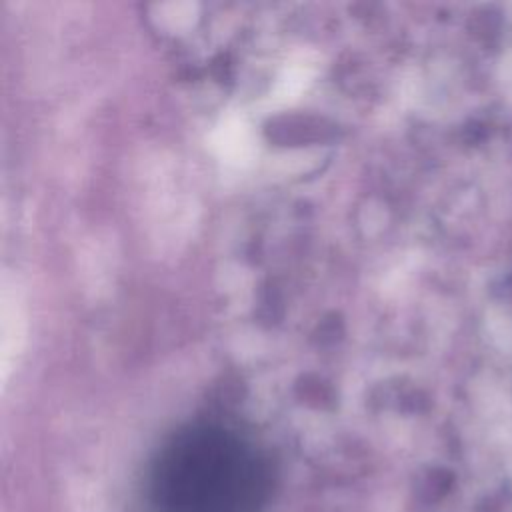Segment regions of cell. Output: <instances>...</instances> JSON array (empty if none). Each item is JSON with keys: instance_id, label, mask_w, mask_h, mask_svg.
<instances>
[{"instance_id": "cell-1", "label": "cell", "mask_w": 512, "mask_h": 512, "mask_svg": "<svg viewBox=\"0 0 512 512\" xmlns=\"http://www.w3.org/2000/svg\"><path fill=\"white\" fill-rule=\"evenodd\" d=\"M156 512H258L264 480L256 464L222 442L172 452L152 484Z\"/></svg>"}]
</instances>
